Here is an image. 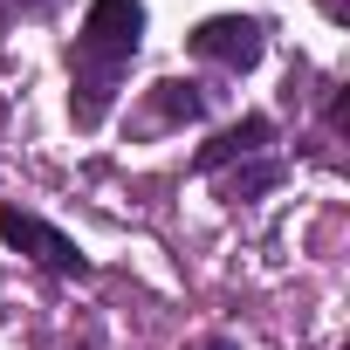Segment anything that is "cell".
<instances>
[{"mask_svg": "<svg viewBox=\"0 0 350 350\" xmlns=\"http://www.w3.org/2000/svg\"><path fill=\"white\" fill-rule=\"evenodd\" d=\"M144 49V0H90L83 35H76V69H69V117L76 131H96L131 55Z\"/></svg>", "mask_w": 350, "mask_h": 350, "instance_id": "6da1fadb", "label": "cell"}, {"mask_svg": "<svg viewBox=\"0 0 350 350\" xmlns=\"http://www.w3.org/2000/svg\"><path fill=\"white\" fill-rule=\"evenodd\" d=\"M186 49H193L200 62H220V69L247 76V69L268 55V28H261L254 14H206V21L186 35Z\"/></svg>", "mask_w": 350, "mask_h": 350, "instance_id": "7a4b0ae2", "label": "cell"}, {"mask_svg": "<svg viewBox=\"0 0 350 350\" xmlns=\"http://www.w3.org/2000/svg\"><path fill=\"white\" fill-rule=\"evenodd\" d=\"M0 241H8L14 254H35V261L55 268V275H90V254H76L69 234H55L49 220H35V213H21V206H0Z\"/></svg>", "mask_w": 350, "mask_h": 350, "instance_id": "3957f363", "label": "cell"}, {"mask_svg": "<svg viewBox=\"0 0 350 350\" xmlns=\"http://www.w3.org/2000/svg\"><path fill=\"white\" fill-rule=\"evenodd\" d=\"M206 117V90L200 83H179V76H165V83H151L144 90V110H137V124L131 131H179V124H200Z\"/></svg>", "mask_w": 350, "mask_h": 350, "instance_id": "277c9868", "label": "cell"}, {"mask_svg": "<svg viewBox=\"0 0 350 350\" xmlns=\"http://www.w3.org/2000/svg\"><path fill=\"white\" fill-rule=\"evenodd\" d=\"M268 137H275V117H261V110H254V117L227 124L220 137H206V144H200V158H193V172H227V165L254 158V151H261Z\"/></svg>", "mask_w": 350, "mask_h": 350, "instance_id": "5b68a950", "label": "cell"}, {"mask_svg": "<svg viewBox=\"0 0 350 350\" xmlns=\"http://www.w3.org/2000/svg\"><path fill=\"white\" fill-rule=\"evenodd\" d=\"M282 179H288V165H282V158H254V165H234L227 179H220V200H234V206H241V200H261V193H275Z\"/></svg>", "mask_w": 350, "mask_h": 350, "instance_id": "8992f818", "label": "cell"}, {"mask_svg": "<svg viewBox=\"0 0 350 350\" xmlns=\"http://www.w3.org/2000/svg\"><path fill=\"white\" fill-rule=\"evenodd\" d=\"M186 350H241L234 336H200V343H186Z\"/></svg>", "mask_w": 350, "mask_h": 350, "instance_id": "52a82bcc", "label": "cell"}]
</instances>
